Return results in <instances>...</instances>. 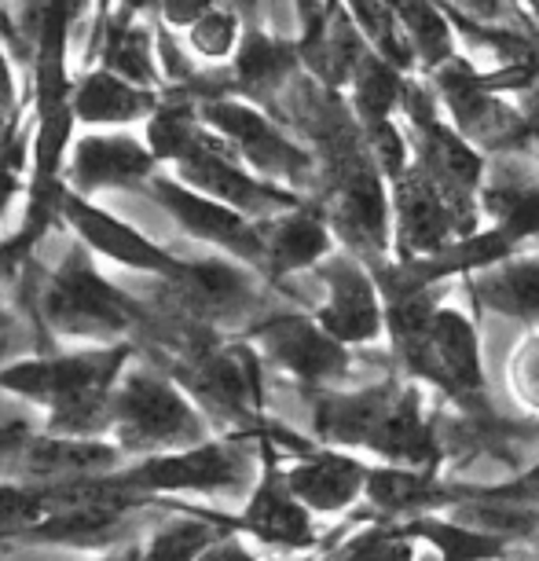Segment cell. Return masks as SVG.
Segmentation results:
<instances>
[{"label":"cell","instance_id":"cell-24","mask_svg":"<svg viewBox=\"0 0 539 561\" xmlns=\"http://www.w3.org/2000/svg\"><path fill=\"white\" fill-rule=\"evenodd\" d=\"M484 209L514 242L539 236V180L525 169H506L484 187Z\"/></svg>","mask_w":539,"mask_h":561},{"label":"cell","instance_id":"cell-26","mask_svg":"<svg viewBox=\"0 0 539 561\" xmlns=\"http://www.w3.org/2000/svg\"><path fill=\"white\" fill-rule=\"evenodd\" d=\"M147 107H151V96L122 81L118 73H92L73 96V114L92 125L136 122L140 114H147Z\"/></svg>","mask_w":539,"mask_h":561},{"label":"cell","instance_id":"cell-29","mask_svg":"<svg viewBox=\"0 0 539 561\" xmlns=\"http://www.w3.org/2000/svg\"><path fill=\"white\" fill-rule=\"evenodd\" d=\"M294 62H298V51H294L287 41L246 34V41H242V48H239V59H236V78L246 92H268L287 81Z\"/></svg>","mask_w":539,"mask_h":561},{"label":"cell","instance_id":"cell-50","mask_svg":"<svg viewBox=\"0 0 539 561\" xmlns=\"http://www.w3.org/2000/svg\"><path fill=\"white\" fill-rule=\"evenodd\" d=\"M147 4H154V0H125V8H147Z\"/></svg>","mask_w":539,"mask_h":561},{"label":"cell","instance_id":"cell-17","mask_svg":"<svg viewBox=\"0 0 539 561\" xmlns=\"http://www.w3.org/2000/svg\"><path fill=\"white\" fill-rule=\"evenodd\" d=\"M151 151L133 136H84L73 147L70 180L78 187H129L151 173Z\"/></svg>","mask_w":539,"mask_h":561},{"label":"cell","instance_id":"cell-11","mask_svg":"<svg viewBox=\"0 0 539 561\" xmlns=\"http://www.w3.org/2000/svg\"><path fill=\"white\" fill-rule=\"evenodd\" d=\"M184 176L192 180L195 187H203L220 203L236 206V209H246V214H276V209H290L298 198L279 192V187H268V184H257L250 173L225 158L217 144H209L203 133L195 136V144L187 147L184 154L176 158Z\"/></svg>","mask_w":539,"mask_h":561},{"label":"cell","instance_id":"cell-31","mask_svg":"<svg viewBox=\"0 0 539 561\" xmlns=\"http://www.w3.org/2000/svg\"><path fill=\"white\" fill-rule=\"evenodd\" d=\"M393 12L404 26V34L415 45L418 59L426 67H440L444 59H451V26L448 15L440 12L433 0H389Z\"/></svg>","mask_w":539,"mask_h":561},{"label":"cell","instance_id":"cell-42","mask_svg":"<svg viewBox=\"0 0 539 561\" xmlns=\"http://www.w3.org/2000/svg\"><path fill=\"white\" fill-rule=\"evenodd\" d=\"M209 12H214V0H162V15L173 26H195Z\"/></svg>","mask_w":539,"mask_h":561},{"label":"cell","instance_id":"cell-20","mask_svg":"<svg viewBox=\"0 0 539 561\" xmlns=\"http://www.w3.org/2000/svg\"><path fill=\"white\" fill-rule=\"evenodd\" d=\"M301 56H305V62H309L316 73H320L323 84L337 89V84L353 81L359 59L367 56L364 30L356 26L353 15L331 4L320 23H312L309 30H305Z\"/></svg>","mask_w":539,"mask_h":561},{"label":"cell","instance_id":"cell-19","mask_svg":"<svg viewBox=\"0 0 539 561\" xmlns=\"http://www.w3.org/2000/svg\"><path fill=\"white\" fill-rule=\"evenodd\" d=\"M242 528L276 547L298 550V547L316 543L309 506L290 492L287 478H276V473H268V478L261 481V489L253 492L246 514H242Z\"/></svg>","mask_w":539,"mask_h":561},{"label":"cell","instance_id":"cell-33","mask_svg":"<svg viewBox=\"0 0 539 561\" xmlns=\"http://www.w3.org/2000/svg\"><path fill=\"white\" fill-rule=\"evenodd\" d=\"M118 522L122 514L114 506H62L51 511L34 533L48 543H103Z\"/></svg>","mask_w":539,"mask_h":561},{"label":"cell","instance_id":"cell-28","mask_svg":"<svg viewBox=\"0 0 539 561\" xmlns=\"http://www.w3.org/2000/svg\"><path fill=\"white\" fill-rule=\"evenodd\" d=\"M353 84H356L359 122L389 118V114L404 103V89H408V81L397 62H389L386 56H378V51H367V56L359 59Z\"/></svg>","mask_w":539,"mask_h":561},{"label":"cell","instance_id":"cell-13","mask_svg":"<svg viewBox=\"0 0 539 561\" xmlns=\"http://www.w3.org/2000/svg\"><path fill=\"white\" fill-rule=\"evenodd\" d=\"M437 89L444 103L456 114V125L473 140L503 147L511 136H525L521 125L514 122L511 111H503L492 100V92L481 84V73L462 59H444L437 67Z\"/></svg>","mask_w":539,"mask_h":561},{"label":"cell","instance_id":"cell-35","mask_svg":"<svg viewBox=\"0 0 539 561\" xmlns=\"http://www.w3.org/2000/svg\"><path fill=\"white\" fill-rule=\"evenodd\" d=\"M214 539V528L206 522H195V517H180V522H169L162 533L151 539L144 561H195Z\"/></svg>","mask_w":539,"mask_h":561},{"label":"cell","instance_id":"cell-3","mask_svg":"<svg viewBox=\"0 0 539 561\" xmlns=\"http://www.w3.org/2000/svg\"><path fill=\"white\" fill-rule=\"evenodd\" d=\"M118 433L133 448H180L203 437V422L158 375H129L111 400Z\"/></svg>","mask_w":539,"mask_h":561},{"label":"cell","instance_id":"cell-47","mask_svg":"<svg viewBox=\"0 0 539 561\" xmlns=\"http://www.w3.org/2000/svg\"><path fill=\"white\" fill-rule=\"evenodd\" d=\"M521 386L528 389V397H539V345H532V348H528V356L521 359Z\"/></svg>","mask_w":539,"mask_h":561},{"label":"cell","instance_id":"cell-38","mask_svg":"<svg viewBox=\"0 0 539 561\" xmlns=\"http://www.w3.org/2000/svg\"><path fill=\"white\" fill-rule=\"evenodd\" d=\"M367 129V151H371L375 165L382 169V176L389 180H400L408 173V144L400 129L389 118H375V122H364Z\"/></svg>","mask_w":539,"mask_h":561},{"label":"cell","instance_id":"cell-48","mask_svg":"<svg viewBox=\"0 0 539 561\" xmlns=\"http://www.w3.org/2000/svg\"><path fill=\"white\" fill-rule=\"evenodd\" d=\"M459 4H467L481 19H500L503 12H511V0H459Z\"/></svg>","mask_w":539,"mask_h":561},{"label":"cell","instance_id":"cell-12","mask_svg":"<svg viewBox=\"0 0 539 561\" xmlns=\"http://www.w3.org/2000/svg\"><path fill=\"white\" fill-rule=\"evenodd\" d=\"M326 283V305L320 323L337 342H375L382 334V301L378 290L353 257H331L320 268Z\"/></svg>","mask_w":539,"mask_h":561},{"label":"cell","instance_id":"cell-14","mask_svg":"<svg viewBox=\"0 0 539 561\" xmlns=\"http://www.w3.org/2000/svg\"><path fill=\"white\" fill-rule=\"evenodd\" d=\"M404 389L400 386H371L359 393H326L316 404V430L323 440L348 444V448H371L382 437L389 415L397 411Z\"/></svg>","mask_w":539,"mask_h":561},{"label":"cell","instance_id":"cell-2","mask_svg":"<svg viewBox=\"0 0 539 561\" xmlns=\"http://www.w3.org/2000/svg\"><path fill=\"white\" fill-rule=\"evenodd\" d=\"M408 367L426 382L448 389L456 400H481V348L473 323L459 309H437L408 342H397Z\"/></svg>","mask_w":539,"mask_h":561},{"label":"cell","instance_id":"cell-5","mask_svg":"<svg viewBox=\"0 0 539 561\" xmlns=\"http://www.w3.org/2000/svg\"><path fill=\"white\" fill-rule=\"evenodd\" d=\"M45 316L62 334H111L133 323L129 301L111 283H103L78 253L51 272L45 294Z\"/></svg>","mask_w":539,"mask_h":561},{"label":"cell","instance_id":"cell-34","mask_svg":"<svg viewBox=\"0 0 539 561\" xmlns=\"http://www.w3.org/2000/svg\"><path fill=\"white\" fill-rule=\"evenodd\" d=\"M107 67L122 73L125 81H154V56H151V37L144 26L118 23L107 37Z\"/></svg>","mask_w":539,"mask_h":561},{"label":"cell","instance_id":"cell-51","mask_svg":"<svg viewBox=\"0 0 539 561\" xmlns=\"http://www.w3.org/2000/svg\"><path fill=\"white\" fill-rule=\"evenodd\" d=\"M532 4H539V0H532Z\"/></svg>","mask_w":539,"mask_h":561},{"label":"cell","instance_id":"cell-1","mask_svg":"<svg viewBox=\"0 0 539 561\" xmlns=\"http://www.w3.org/2000/svg\"><path fill=\"white\" fill-rule=\"evenodd\" d=\"M122 359L125 348L70 359H26L0 370V389H12L30 400H48L62 433H89L111 415L107 386L118 375Z\"/></svg>","mask_w":539,"mask_h":561},{"label":"cell","instance_id":"cell-18","mask_svg":"<svg viewBox=\"0 0 539 561\" xmlns=\"http://www.w3.org/2000/svg\"><path fill=\"white\" fill-rule=\"evenodd\" d=\"M287 484L309 511L320 514H337L367 489V466L348 455L320 451L309 455L287 473Z\"/></svg>","mask_w":539,"mask_h":561},{"label":"cell","instance_id":"cell-39","mask_svg":"<svg viewBox=\"0 0 539 561\" xmlns=\"http://www.w3.org/2000/svg\"><path fill=\"white\" fill-rule=\"evenodd\" d=\"M236 37H239L236 12H217L214 8V12L203 15L192 26V48L206 59H225L228 51L236 48Z\"/></svg>","mask_w":539,"mask_h":561},{"label":"cell","instance_id":"cell-44","mask_svg":"<svg viewBox=\"0 0 539 561\" xmlns=\"http://www.w3.org/2000/svg\"><path fill=\"white\" fill-rule=\"evenodd\" d=\"M162 59H165V67L173 78H192V62L184 59V51H180V45L169 34L162 37Z\"/></svg>","mask_w":539,"mask_h":561},{"label":"cell","instance_id":"cell-15","mask_svg":"<svg viewBox=\"0 0 539 561\" xmlns=\"http://www.w3.org/2000/svg\"><path fill=\"white\" fill-rule=\"evenodd\" d=\"M187 382L220 415H250L261 404V367L250 348H225V353L198 348Z\"/></svg>","mask_w":539,"mask_h":561},{"label":"cell","instance_id":"cell-22","mask_svg":"<svg viewBox=\"0 0 539 561\" xmlns=\"http://www.w3.org/2000/svg\"><path fill=\"white\" fill-rule=\"evenodd\" d=\"M473 298L484 309L514 316V320H539V257L489 264L473 279Z\"/></svg>","mask_w":539,"mask_h":561},{"label":"cell","instance_id":"cell-45","mask_svg":"<svg viewBox=\"0 0 539 561\" xmlns=\"http://www.w3.org/2000/svg\"><path fill=\"white\" fill-rule=\"evenodd\" d=\"M19 345H23V327H19L12 316H0V359L19 353Z\"/></svg>","mask_w":539,"mask_h":561},{"label":"cell","instance_id":"cell-6","mask_svg":"<svg viewBox=\"0 0 539 561\" xmlns=\"http://www.w3.org/2000/svg\"><path fill=\"white\" fill-rule=\"evenodd\" d=\"M331 220L348 247L375 257L389 242V198L382 187V169L371 151L334 165V203Z\"/></svg>","mask_w":539,"mask_h":561},{"label":"cell","instance_id":"cell-7","mask_svg":"<svg viewBox=\"0 0 539 561\" xmlns=\"http://www.w3.org/2000/svg\"><path fill=\"white\" fill-rule=\"evenodd\" d=\"M203 114H206V122L225 136V140L236 144L239 151L246 154L257 169H264L268 176H283V180H290V184L309 180V173H312L309 154H305L301 147H294L276 125L253 107H246V103L214 96L203 107Z\"/></svg>","mask_w":539,"mask_h":561},{"label":"cell","instance_id":"cell-10","mask_svg":"<svg viewBox=\"0 0 539 561\" xmlns=\"http://www.w3.org/2000/svg\"><path fill=\"white\" fill-rule=\"evenodd\" d=\"M257 334L264 353L279 367H287L290 375H298L301 382H331V378L345 375L348 367L345 342H337L323 323L316 327L301 316H276Z\"/></svg>","mask_w":539,"mask_h":561},{"label":"cell","instance_id":"cell-16","mask_svg":"<svg viewBox=\"0 0 539 561\" xmlns=\"http://www.w3.org/2000/svg\"><path fill=\"white\" fill-rule=\"evenodd\" d=\"M62 214L70 217V225L81 231L89 247H96L107 257L122 261L125 268H140V272H180V264L154 247L151 239H144L140 231H133L129 225H122L118 217L103 214V209L81 203V198H62Z\"/></svg>","mask_w":539,"mask_h":561},{"label":"cell","instance_id":"cell-46","mask_svg":"<svg viewBox=\"0 0 539 561\" xmlns=\"http://www.w3.org/2000/svg\"><path fill=\"white\" fill-rule=\"evenodd\" d=\"M12 103H15L12 70H8L4 56H0V133H4V125H8V114H12Z\"/></svg>","mask_w":539,"mask_h":561},{"label":"cell","instance_id":"cell-41","mask_svg":"<svg viewBox=\"0 0 539 561\" xmlns=\"http://www.w3.org/2000/svg\"><path fill=\"white\" fill-rule=\"evenodd\" d=\"M478 492L492 495V500L536 506V511H539V462L532 466V470H525L521 478H514V481H506V484H495V489H478Z\"/></svg>","mask_w":539,"mask_h":561},{"label":"cell","instance_id":"cell-40","mask_svg":"<svg viewBox=\"0 0 539 561\" xmlns=\"http://www.w3.org/2000/svg\"><path fill=\"white\" fill-rule=\"evenodd\" d=\"M48 514V500L41 492L19 489V484H0V528H37Z\"/></svg>","mask_w":539,"mask_h":561},{"label":"cell","instance_id":"cell-27","mask_svg":"<svg viewBox=\"0 0 539 561\" xmlns=\"http://www.w3.org/2000/svg\"><path fill=\"white\" fill-rule=\"evenodd\" d=\"M408 536L426 539L444 561H492L503 554V536L484 533V528H470L462 522H437V517H415Z\"/></svg>","mask_w":539,"mask_h":561},{"label":"cell","instance_id":"cell-36","mask_svg":"<svg viewBox=\"0 0 539 561\" xmlns=\"http://www.w3.org/2000/svg\"><path fill=\"white\" fill-rule=\"evenodd\" d=\"M415 547H411L408 533H393V528H364L353 539H345L334 550L331 561H411Z\"/></svg>","mask_w":539,"mask_h":561},{"label":"cell","instance_id":"cell-4","mask_svg":"<svg viewBox=\"0 0 539 561\" xmlns=\"http://www.w3.org/2000/svg\"><path fill=\"white\" fill-rule=\"evenodd\" d=\"M393 214H397V242L404 261L433 257V253L451 247L470 228V206L456 203L422 165L408 169L397 180Z\"/></svg>","mask_w":539,"mask_h":561},{"label":"cell","instance_id":"cell-37","mask_svg":"<svg viewBox=\"0 0 539 561\" xmlns=\"http://www.w3.org/2000/svg\"><path fill=\"white\" fill-rule=\"evenodd\" d=\"M147 136H151V147L154 154L162 158H180L187 151V147L195 144V122H192V111L184 107V103H173V107H162L154 114L151 129H147Z\"/></svg>","mask_w":539,"mask_h":561},{"label":"cell","instance_id":"cell-23","mask_svg":"<svg viewBox=\"0 0 539 561\" xmlns=\"http://www.w3.org/2000/svg\"><path fill=\"white\" fill-rule=\"evenodd\" d=\"M326 250H331V231H326V225L316 214L279 217L268 236H264V261L279 275L312 268L316 261L326 257Z\"/></svg>","mask_w":539,"mask_h":561},{"label":"cell","instance_id":"cell-25","mask_svg":"<svg viewBox=\"0 0 539 561\" xmlns=\"http://www.w3.org/2000/svg\"><path fill=\"white\" fill-rule=\"evenodd\" d=\"M364 495L386 514H418L433 503L459 500V492L440 489L429 473L404 470V466H378V470H367Z\"/></svg>","mask_w":539,"mask_h":561},{"label":"cell","instance_id":"cell-21","mask_svg":"<svg viewBox=\"0 0 539 561\" xmlns=\"http://www.w3.org/2000/svg\"><path fill=\"white\" fill-rule=\"evenodd\" d=\"M176 279L184 283V298L195 312L203 316H236L250 309L253 301V279L242 268L228 261H198V264H180Z\"/></svg>","mask_w":539,"mask_h":561},{"label":"cell","instance_id":"cell-9","mask_svg":"<svg viewBox=\"0 0 539 561\" xmlns=\"http://www.w3.org/2000/svg\"><path fill=\"white\" fill-rule=\"evenodd\" d=\"M154 198L169 209V217L176 220L180 228H187L195 239L217 242V247H228L239 257L261 261L264 257V236L257 228L246 225V217L236 214V206L220 203L214 195H195L187 187L173 184V180H154Z\"/></svg>","mask_w":539,"mask_h":561},{"label":"cell","instance_id":"cell-32","mask_svg":"<svg viewBox=\"0 0 539 561\" xmlns=\"http://www.w3.org/2000/svg\"><path fill=\"white\" fill-rule=\"evenodd\" d=\"M345 4H348V15L356 19V26L364 30V37L371 41L378 56H386L389 62H397L400 70H408L411 59H415V45H411V37L404 34V26H400L393 4H389V0H345Z\"/></svg>","mask_w":539,"mask_h":561},{"label":"cell","instance_id":"cell-8","mask_svg":"<svg viewBox=\"0 0 539 561\" xmlns=\"http://www.w3.org/2000/svg\"><path fill=\"white\" fill-rule=\"evenodd\" d=\"M250 478V455L239 444H203L192 451L154 455L133 473L140 489H195V492H239Z\"/></svg>","mask_w":539,"mask_h":561},{"label":"cell","instance_id":"cell-49","mask_svg":"<svg viewBox=\"0 0 539 561\" xmlns=\"http://www.w3.org/2000/svg\"><path fill=\"white\" fill-rule=\"evenodd\" d=\"M298 12H301V26L309 30L326 15V0H298Z\"/></svg>","mask_w":539,"mask_h":561},{"label":"cell","instance_id":"cell-30","mask_svg":"<svg viewBox=\"0 0 539 561\" xmlns=\"http://www.w3.org/2000/svg\"><path fill=\"white\" fill-rule=\"evenodd\" d=\"M19 459L30 473H89L114 466V451L103 444H81V440H30L19 448Z\"/></svg>","mask_w":539,"mask_h":561},{"label":"cell","instance_id":"cell-43","mask_svg":"<svg viewBox=\"0 0 539 561\" xmlns=\"http://www.w3.org/2000/svg\"><path fill=\"white\" fill-rule=\"evenodd\" d=\"M195 561H253V554L239 543V539H220V543L206 547Z\"/></svg>","mask_w":539,"mask_h":561}]
</instances>
